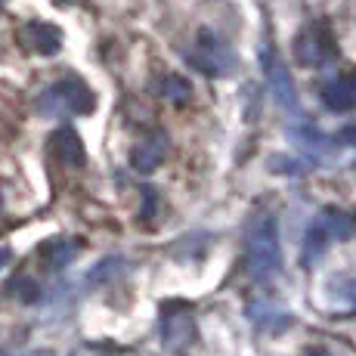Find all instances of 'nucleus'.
<instances>
[{
	"label": "nucleus",
	"mask_w": 356,
	"mask_h": 356,
	"mask_svg": "<svg viewBox=\"0 0 356 356\" xmlns=\"http://www.w3.org/2000/svg\"><path fill=\"white\" fill-rule=\"evenodd\" d=\"M195 323H193V307L180 304V300H170L161 307V341L170 350H183V347L193 341Z\"/></svg>",
	"instance_id": "5"
},
{
	"label": "nucleus",
	"mask_w": 356,
	"mask_h": 356,
	"mask_svg": "<svg viewBox=\"0 0 356 356\" xmlns=\"http://www.w3.org/2000/svg\"><path fill=\"white\" fill-rule=\"evenodd\" d=\"M118 270H121V260L118 257H106V260H99V264L90 270L87 282H90V285H102V282H108V279L118 276Z\"/></svg>",
	"instance_id": "16"
},
{
	"label": "nucleus",
	"mask_w": 356,
	"mask_h": 356,
	"mask_svg": "<svg viewBox=\"0 0 356 356\" xmlns=\"http://www.w3.org/2000/svg\"><path fill=\"white\" fill-rule=\"evenodd\" d=\"M74 254H78V245L72 238H50V242L40 245V257L50 270H63L65 264H72Z\"/></svg>",
	"instance_id": "12"
},
{
	"label": "nucleus",
	"mask_w": 356,
	"mask_h": 356,
	"mask_svg": "<svg viewBox=\"0 0 356 356\" xmlns=\"http://www.w3.org/2000/svg\"><path fill=\"white\" fill-rule=\"evenodd\" d=\"M10 294H16L22 304H34V300H40V285L29 276H19L10 282Z\"/></svg>",
	"instance_id": "15"
},
{
	"label": "nucleus",
	"mask_w": 356,
	"mask_h": 356,
	"mask_svg": "<svg viewBox=\"0 0 356 356\" xmlns=\"http://www.w3.org/2000/svg\"><path fill=\"white\" fill-rule=\"evenodd\" d=\"M97 99H93L90 87L78 78H65L53 84L40 99V112L44 115H87L93 112Z\"/></svg>",
	"instance_id": "2"
},
{
	"label": "nucleus",
	"mask_w": 356,
	"mask_h": 356,
	"mask_svg": "<svg viewBox=\"0 0 356 356\" xmlns=\"http://www.w3.org/2000/svg\"><path fill=\"white\" fill-rule=\"evenodd\" d=\"M323 106L328 112H353L356 108V74H341L323 87Z\"/></svg>",
	"instance_id": "8"
},
{
	"label": "nucleus",
	"mask_w": 356,
	"mask_h": 356,
	"mask_svg": "<svg viewBox=\"0 0 356 356\" xmlns=\"http://www.w3.org/2000/svg\"><path fill=\"white\" fill-rule=\"evenodd\" d=\"M22 38L34 53H40V56H53V53H59V47H63V31H59L56 25H47V22L25 25Z\"/></svg>",
	"instance_id": "9"
},
{
	"label": "nucleus",
	"mask_w": 356,
	"mask_h": 356,
	"mask_svg": "<svg viewBox=\"0 0 356 356\" xmlns=\"http://www.w3.org/2000/svg\"><path fill=\"white\" fill-rule=\"evenodd\" d=\"M245 260L254 282H270L282 270V245H279V227L276 217L264 214L254 217L245 236Z\"/></svg>",
	"instance_id": "1"
},
{
	"label": "nucleus",
	"mask_w": 356,
	"mask_h": 356,
	"mask_svg": "<svg viewBox=\"0 0 356 356\" xmlns=\"http://www.w3.org/2000/svg\"><path fill=\"white\" fill-rule=\"evenodd\" d=\"M155 93H159L161 99L174 102V106H186L189 97H193V87H189V81L180 78V74H161V78L155 81Z\"/></svg>",
	"instance_id": "11"
},
{
	"label": "nucleus",
	"mask_w": 356,
	"mask_h": 356,
	"mask_svg": "<svg viewBox=\"0 0 356 356\" xmlns=\"http://www.w3.org/2000/svg\"><path fill=\"white\" fill-rule=\"evenodd\" d=\"M189 63H193L198 72L214 74V78H227V74L236 68V53L223 44L217 34L211 31H198L195 50L189 53Z\"/></svg>",
	"instance_id": "3"
},
{
	"label": "nucleus",
	"mask_w": 356,
	"mask_h": 356,
	"mask_svg": "<svg viewBox=\"0 0 356 356\" xmlns=\"http://www.w3.org/2000/svg\"><path fill=\"white\" fill-rule=\"evenodd\" d=\"M164 152H168V134H164V130H152V134L143 136L134 146V152H130V168H134L136 174H152L164 161Z\"/></svg>",
	"instance_id": "7"
},
{
	"label": "nucleus",
	"mask_w": 356,
	"mask_h": 356,
	"mask_svg": "<svg viewBox=\"0 0 356 356\" xmlns=\"http://www.w3.org/2000/svg\"><path fill=\"white\" fill-rule=\"evenodd\" d=\"M53 152H56V159L65 164V168H84V143H81V136L74 134L72 127H59L56 134H53Z\"/></svg>",
	"instance_id": "10"
},
{
	"label": "nucleus",
	"mask_w": 356,
	"mask_h": 356,
	"mask_svg": "<svg viewBox=\"0 0 356 356\" xmlns=\"http://www.w3.org/2000/svg\"><path fill=\"white\" fill-rule=\"evenodd\" d=\"M0 356H10V353H6V350H0Z\"/></svg>",
	"instance_id": "22"
},
{
	"label": "nucleus",
	"mask_w": 356,
	"mask_h": 356,
	"mask_svg": "<svg viewBox=\"0 0 356 356\" xmlns=\"http://www.w3.org/2000/svg\"><path fill=\"white\" fill-rule=\"evenodd\" d=\"M6 260H10V251H6V248H0V266H3Z\"/></svg>",
	"instance_id": "20"
},
{
	"label": "nucleus",
	"mask_w": 356,
	"mask_h": 356,
	"mask_svg": "<svg viewBox=\"0 0 356 356\" xmlns=\"http://www.w3.org/2000/svg\"><path fill=\"white\" fill-rule=\"evenodd\" d=\"M319 223L325 227V232L332 236V242L334 238H350L353 232H356V220L350 214H344V211H338V208H325L323 214H319Z\"/></svg>",
	"instance_id": "13"
},
{
	"label": "nucleus",
	"mask_w": 356,
	"mask_h": 356,
	"mask_svg": "<svg viewBox=\"0 0 356 356\" xmlns=\"http://www.w3.org/2000/svg\"><path fill=\"white\" fill-rule=\"evenodd\" d=\"M294 50H298V59L304 65H323L325 59H332L334 53H338V47H334V40H332V34H328L325 25H316V29H307L300 34Z\"/></svg>",
	"instance_id": "6"
},
{
	"label": "nucleus",
	"mask_w": 356,
	"mask_h": 356,
	"mask_svg": "<svg viewBox=\"0 0 356 356\" xmlns=\"http://www.w3.org/2000/svg\"><path fill=\"white\" fill-rule=\"evenodd\" d=\"M270 164H282V168H276V174H291V177L300 174V164H298V161H285L282 155H273Z\"/></svg>",
	"instance_id": "17"
},
{
	"label": "nucleus",
	"mask_w": 356,
	"mask_h": 356,
	"mask_svg": "<svg viewBox=\"0 0 356 356\" xmlns=\"http://www.w3.org/2000/svg\"><path fill=\"white\" fill-rule=\"evenodd\" d=\"M143 195H146V208H143V217H152V211H155V189H143Z\"/></svg>",
	"instance_id": "19"
},
{
	"label": "nucleus",
	"mask_w": 356,
	"mask_h": 356,
	"mask_svg": "<svg viewBox=\"0 0 356 356\" xmlns=\"http://www.w3.org/2000/svg\"><path fill=\"white\" fill-rule=\"evenodd\" d=\"M328 245H332V236H328L325 227L316 220L310 229H307V236H304V264L307 266L316 264V260L328 251Z\"/></svg>",
	"instance_id": "14"
},
{
	"label": "nucleus",
	"mask_w": 356,
	"mask_h": 356,
	"mask_svg": "<svg viewBox=\"0 0 356 356\" xmlns=\"http://www.w3.org/2000/svg\"><path fill=\"white\" fill-rule=\"evenodd\" d=\"M260 65H264V78H266V87H270L273 99L279 102V108H289V112H300L298 106V93H294V81L289 74V68L282 65V59L273 53V47L266 44L260 50Z\"/></svg>",
	"instance_id": "4"
},
{
	"label": "nucleus",
	"mask_w": 356,
	"mask_h": 356,
	"mask_svg": "<svg viewBox=\"0 0 356 356\" xmlns=\"http://www.w3.org/2000/svg\"><path fill=\"white\" fill-rule=\"evenodd\" d=\"M334 140H338L341 146H356V124H347V127H341Z\"/></svg>",
	"instance_id": "18"
},
{
	"label": "nucleus",
	"mask_w": 356,
	"mask_h": 356,
	"mask_svg": "<svg viewBox=\"0 0 356 356\" xmlns=\"http://www.w3.org/2000/svg\"><path fill=\"white\" fill-rule=\"evenodd\" d=\"M310 356H328V353H325V350H313Z\"/></svg>",
	"instance_id": "21"
}]
</instances>
